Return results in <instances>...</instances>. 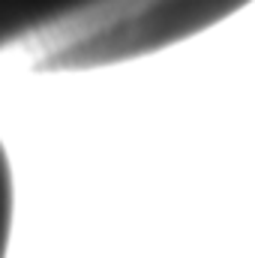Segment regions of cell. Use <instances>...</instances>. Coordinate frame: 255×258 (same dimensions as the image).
<instances>
[{
    "label": "cell",
    "instance_id": "6da1fadb",
    "mask_svg": "<svg viewBox=\"0 0 255 258\" xmlns=\"http://www.w3.org/2000/svg\"><path fill=\"white\" fill-rule=\"evenodd\" d=\"M252 0H0V51L27 45L51 72L114 66L216 27Z\"/></svg>",
    "mask_w": 255,
    "mask_h": 258
}]
</instances>
